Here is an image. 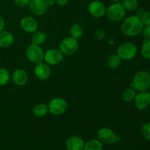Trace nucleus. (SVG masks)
Wrapping results in <instances>:
<instances>
[{"instance_id": "obj_1", "label": "nucleus", "mask_w": 150, "mask_h": 150, "mask_svg": "<svg viewBox=\"0 0 150 150\" xmlns=\"http://www.w3.org/2000/svg\"><path fill=\"white\" fill-rule=\"evenodd\" d=\"M143 22L137 16H131L126 18L122 23V32L128 37H135L140 35L144 29Z\"/></svg>"}, {"instance_id": "obj_2", "label": "nucleus", "mask_w": 150, "mask_h": 150, "mask_svg": "<svg viewBox=\"0 0 150 150\" xmlns=\"http://www.w3.org/2000/svg\"><path fill=\"white\" fill-rule=\"evenodd\" d=\"M130 86L139 92L147 91L150 87V74L144 70L138 72L133 77Z\"/></svg>"}, {"instance_id": "obj_3", "label": "nucleus", "mask_w": 150, "mask_h": 150, "mask_svg": "<svg viewBox=\"0 0 150 150\" xmlns=\"http://www.w3.org/2000/svg\"><path fill=\"white\" fill-rule=\"evenodd\" d=\"M107 18L112 21H120L125 16V9L121 3L115 2L111 4L105 12Z\"/></svg>"}, {"instance_id": "obj_4", "label": "nucleus", "mask_w": 150, "mask_h": 150, "mask_svg": "<svg viewBox=\"0 0 150 150\" xmlns=\"http://www.w3.org/2000/svg\"><path fill=\"white\" fill-rule=\"evenodd\" d=\"M138 52L137 47L132 42H124L119 46L117 49V54L122 60L133 59Z\"/></svg>"}, {"instance_id": "obj_5", "label": "nucleus", "mask_w": 150, "mask_h": 150, "mask_svg": "<svg viewBox=\"0 0 150 150\" xmlns=\"http://www.w3.org/2000/svg\"><path fill=\"white\" fill-rule=\"evenodd\" d=\"M48 111L54 116H60L64 114L67 109L66 100L61 98H55L51 100L48 105Z\"/></svg>"}, {"instance_id": "obj_6", "label": "nucleus", "mask_w": 150, "mask_h": 150, "mask_svg": "<svg viewBox=\"0 0 150 150\" xmlns=\"http://www.w3.org/2000/svg\"><path fill=\"white\" fill-rule=\"evenodd\" d=\"M79 42L77 40L71 38H66L59 45V50L64 55L71 56L77 52L79 49Z\"/></svg>"}, {"instance_id": "obj_7", "label": "nucleus", "mask_w": 150, "mask_h": 150, "mask_svg": "<svg viewBox=\"0 0 150 150\" xmlns=\"http://www.w3.org/2000/svg\"><path fill=\"white\" fill-rule=\"evenodd\" d=\"M44 54L45 53L40 45L32 43L26 50V56L29 61L35 64L44 59Z\"/></svg>"}, {"instance_id": "obj_8", "label": "nucleus", "mask_w": 150, "mask_h": 150, "mask_svg": "<svg viewBox=\"0 0 150 150\" xmlns=\"http://www.w3.org/2000/svg\"><path fill=\"white\" fill-rule=\"evenodd\" d=\"M64 54L59 49L51 48L48 49L44 54V59L49 65H57L63 61Z\"/></svg>"}, {"instance_id": "obj_9", "label": "nucleus", "mask_w": 150, "mask_h": 150, "mask_svg": "<svg viewBox=\"0 0 150 150\" xmlns=\"http://www.w3.org/2000/svg\"><path fill=\"white\" fill-rule=\"evenodd\" d=\"M117 137L112 130L108 127L100 128L98 132V139L101 143L110 144L117 142Z\"/></svg>"}, {"instance_id": "obj_10", "label": "nucleus", "mask_w": 150, "mask_h": 150, "mask_svg": "<svg viewBox=\"0 0 150 150\" xmlns=\"http://www.w3.org/2000/svg\"><path fill=\"white\" fill-rule=\"evenodd\" d=\"M88 10L91 16L96 18H100L105 15L106 8L104 4L101 1L95 0L90 2L88 7Z\"/></svg>"}, {"instance_id": "obj_11", "label": "nucleus", "mask_w": 150, "mask_h": 150, "mask_svg": "<svg viewBox=\"0 0 150 150\" xmlns=\"http://www.w3.org/2000/svg\"><path fill=\"white\" fill-rule=\"evenodd\" d=\"M135 105L139 110H144L150 105V95L147 91L139 92L134 99Z\"/></svg>"}, {"instance_id": "obj_12", "label": "nucleus", "mask_w": 150, "mask_h": 150, "mask_svg": "<svg viewBox=\"0 0 150 150\" xmlns=\"http://www.w3.org/2000/svg\"><path fill=\"white\" fill-rule=\"evenodd\" d=\"M51 73V68L49 67V64L46 62H40L37 63L35 67V74L38 79L40 80H46L50 77Z\"/></svg>"}, {"instance_id": "obj_13", "label": "nucleus", "mask_w": 150, "mask_h": 150, "mask_svg": "<svg viewBox=\"0 0 150 150\" xmlns=\"http://www.w3.org/2000/svg\"><path fill=\"white\" fill-rule=\"evenodd\" d=\"M29 10L35 16L45 14L48 9V4L45 0H30L29 4Z\"/></svg>"}, {"instance_id": "obj_14", "label": "nucleus", "mask_w": 150, "mask_h": 150, "mask_svg": "<svg viewBox=\"0 0 150 150\" xmlns=\"http://www.w3.org/2000/svg\"><path fill=\"white\" fill-rule=\"evenodd\" d=\"M21 28L24 32L28 33H34L38 29V22L36 19L32 16H26L23 17L20 21Z\"/></svg>"}, {"instance_id": "obj_15", "label": "nucleus", "mask_w": 150, "mask_h": 150, "mask_svg": "<svg viewBox=\"0 0 150 150\" xmlns=\"http://www.w3.org/2000/svg\"><path fill=\"white\" fill-rule=\"evenodd\" d=\"M65 144L67 150H83L85 142L79 136H71L67 139Z\"/></svg>"}, {"instance_id": "obj_16", "label": "nucleus", "mask_w": 150, "mask_h": 150, "mask_svg": "<svg viewBox=\"0 0 150 150\" xmlns=\"http://www.w3.org/2000/svg\"><path fill=\"white\" fill-rule=\"evenodd\" d=\"M12 79L13 83L17 86H23L28 81L27 73L23 69H17L13 72Z\"/></svg>"}, {"instance_id": "obj_17", "label": "nucleus", "mask_w": 150, "mask_h": 150, "mask_svg": "<svg viewBox=\"0 0 150 150\" xmlns=\"http://www.w3.org/2000/svg\"><path fill=\"white\" fill-rule=\"evenodd\" d=\"M14 37L8 31L0 32V47L7 48L11 46L14 42Z\"/></svg>"}, {"instance_id": "obj_18", "label": "nucleus", "mask_w": 150, "mask_h": 150, "mask_svg": "<svg viewBox=\"0 0 150 150\" xmlns=\"http://www.w3.org/2000/svg\"><path fill=\"white\" fill-rule=\"evenodd\" d=\"M47 35L45 32L42 31H38V32H34L32 37V43L35 45H40L43 44L46 41Z\"/></svg>"}, {"instance_id": "obj_19", "label": "nucleus", "mask_w": 150, "mask_h": 150, "mask_svg": "<svg viewBox=\"0 0 150 150\" xmlns=\"http://www.w3.org/2000/svg\"><path fill=\"white\" fill-rule=\"evenodd\" d=\"M69 32H70V35L71 38H74L77 40L83 36V28L79 23H75V24L72 25Z\"/></svg>"}, {"instance_id": "obj_20", "label": "nucleus", "mask_w": 150, "mask_h": 150, "mask_svg": "<svg viewBox=\"0 0 150 150\" xmlns=\"http://www.w3.org/2000/svg\"><path fill=\"white\" fill-rule=\"evenodd\" d=\"M103 143L98 139H91L85 143L83 150H103Z\"/></svg>"}, {"instance_id": "obj_21", "label": "nucleus", "mask_w": 150, "mask_h": 150, "mask_svg": "<svg viewBox=\"0 0 150 150\" xmlns=\"http://www.w3.org/2000/svg\"><path fill=\"white\" fill-rule=\"evenodd\" d=\"M48 105L44 103L37 104L33 108V114L37 117H42L48 113Z\"/></svg>"}, {"instance_id": "obj_22", "label": "nucleus", "mask_w": 150, "mask_h": 150, "mask_svg": "<svg viewBox=\"0 0 150 150\" xmlns=\"http://www.w3.org/2000/svg\"><path fill=\"white\" fill-rule=\"evenodd\" d=\"M136 95V91L133 87L127 88L123 92L122 100L125 102H131L134 100Z\"/></svg>"}, {"instance_id": "obj_23", "label": "nucleus", "mask_w": 150, "mask_h": 150, "mask_svg": "<svg viewBox=\"0 0 150 150\" xmlns=\"http://www.w3.org/2000/svg\"><path fill=\"white\" fill-rule=\"evenodd\" d=\"M122 59L119 57L118 54H113L108 58L107 64L108 66L111 68H117L121 64Z\"/></svg>"}, {"instance_id": "obj_24", "label": "nucleus", "mask_w": 150, "mask_h": 150, "mask_svg": "<svg viewBox=\"0 0 150 150\" xmlns=\"http://www.w3.org/2000/svg\"><path fill=\"white\" fill-rule=\"evenodd\" d=\"M122 4L125 9V10H136L139 5L138 0H122Z\"/></svg>"}, {"instance_id": "obj_25", "label": "nucleus", "mask_w": 150, "mask_h": 150, "mask_svg": "<svg viewBox=\"0 0 150 150\" xmlns=\"http://www.w3.org/2000/svg\"><path fill=\"white\" fill-rule=\"evenodd\" d=\"M10 80V73L5 68H0V86H4Z\"/></svg>"}, {"instance_id": "obj_26", "label": "nucleus", "mask_w": 150, "mask_h": 150, "mask_svg": "<svg viewBox=\"0 0 150 150\" xmlns=\"http://www.w3.org/2000/svg\"><path fill=\"white\" fill-rule=\"evenodd\" d=\"M142 55L146 59H150V40H144L141 50Z\"/></svg>"}, {"instance_id": "obj_27", "label": "nucleus", "mask_w": 150, "mask_h": 150, "mask_svg": "<svg viewBox=\"0 0 150 150\" xmlns=\"http://www.w3.org/2000/svg\"><path fill=\"white\" fill-rule=\"evenodd\" d=\"M142 134L146 140L150 141V122H146L142 127Z\"/></svg>"}, {"instance_id": "obj_28", "label": "nucleus", "mask_w": 150, "mask_h": 150, "mask_svg": "<svg viewBox=\"0 0 150 150\" xmlns=\"http://www.w3.org/2000/svg\"><path fill=\"white\" fill-rule=\"evenodd\" d=\"M141 19L144 26H150V12H145Z\"/></svg>"}, {"instance_id": "obj_29", "label": "nucleus", "mask_w": 150, "mask_h": 150, "mask_svg": "<svg viewBox=\"0 0 150 150\" xmlns=\"http://www.w3.org/2000/svg\"><path fill=\"white\" fill-rule=\"evenodd\" d=\"M30 0H14V3L18 7H26L29 6Z\"/></svg>"}, {"instance_id": "obj_30", "label": "nucleus", "mask_w": 150, "mask_h": 150, "mask_svg": "<svg viewBox=\"0 0 150 150\" xmlns=\"http://www.w3.org/2000/svg\"><path fill=\"white\" fill-rule=\"evenodd\" d=\"M142 34L146 40H150V26H144L142 30Z\"/></svg>"}, {"instance_id": "obj_31", "label": "nucleus", "mask_w": 150, "mask_h": 150, "mask_svg": "<svg viewBox=\"0 0 150 150\" xmlns=\"http://www.w3.org/2000/svg\"><path fill=\"white\" fill-rule=\"evenodd\" d=\"M105 33L103 30H101V29H99V30H97L96 32H95V37L96 39L99 40H101L103 38L105 37Z\"/></svg>"}, {"instance_id": "obj_32", "label": "nucleus", "mask_w": 150, "mask_h": 150, "mask_svg": "<svg viewBox=\"0 0 150 150\" xmlns=\"http://www.w3.org/2000/svg\"><path fill=\"white\" fill-rule=\"evenodd\" d=\"M4 26H5V23H4V20L2 18V16H0V32L3 31Z\"/></svg>"}, {"instance_id": "obj_33", "label": "nucleus", "mask_w": 150, "mask_h": 150, "mask_svg": "<svg viewBox=\"0 0 150 150\" xmlns=\"http://www.w3.org/2000/svg\"><path fill=\"white\" fill-rule=\"evenodd\" d=\"M145 12H146V11H145V10H144V9H142V8L139 9V10H138V11H137V13H136V16H137L138 17H139L141 18H142V16H143V15L144 14Z\"/></svg>"}, {"instance_id": "obj_34", "label": "nucleus", "mask_w": 150, "mask_h": 150, "mask_svg": "<svg viewBox=\"0 0 150 150\" xmlns=\"http://www.w3.org/2000/svg\"><path fill=\"white\" fill-rule=\"evenodd\" d=\"M69 0H57V4L59 6H64L67 4Z\"/></svg>"}, {"instance_id": "obj_35", "label": "nucleus", "mask_w": 150, "mask_h": 150, "mask_svg": "<svg viewBox=\"0 0 150 150\" xmlns=\"http://www.w3.org/2000/svg\"><path fill=\"white\" fill-rule=\"evenodd\" d=\"M48 6H54L57 3V0H45Z\"/></svg>"}, {"instance_id": "obj_36", "label": "nucleus", "mask_w": 150, "mask_h": 150, "mask_svg": "<svg viewBox=\"0 0 150 150\" xmlns=\"http://www.w3.org/2000/svg\"><path fill=\"white\" fill-rule=\"evenodd\" d=\"M111 1H113L114 2H119V1H121L122 0H111Z\"/></svg>"}, {"instance_id": "obj_37", "label": "nucleus", "mask_w": 150, "mask_h": 150, "mask_svg": "<svg viewBox=\"0 0 150 150\" xmlns=\"http://www.w3.org/2000/svg\"><path fill=\"white\" fill-rule=\"evenodd\" d=\"M149 95H150V91L149 92Z\"/></svg>"}]
</instances>
